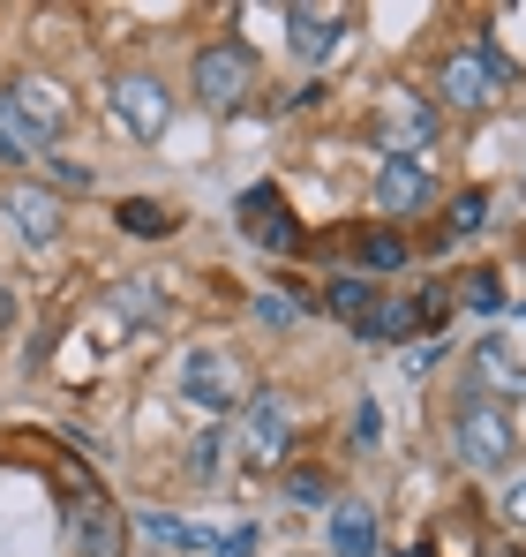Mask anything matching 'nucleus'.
I'll return each instance as SVG.
<instances>
[{"label": "nucleus", "mask_w": 526, "mask_h": 557, "mask_svg": "<svg viewBox=\"0 0 526 557\" xmlns=\"http://www.w3.org/2000/svg\"><path fill=\"white\" fill-rule=\"evenodd\" d=\"M429 91H437V113L474 121V113H489V106H504V98L519 91V69L497 53V38H459L437 61V84Z\"/></svg>", "instance_id": "obj_1"}, {"label": "nucleus", "mask_w": 526, "mask_h": 557, "mask_svg": "<svg viewBox=\"0 0 526 557\" xmlns=\"http://www.w3.org/2000/svg\"><path fill=\"white\" fill-rule=\"evenodd\" d=\"M443 445H451V460L466 467V474H504V467L519 460V422L504 407H489V399H459Z\"/></svg>", "instance_id": "obj_2"}, {"label": "nucleus", "mask_w": 526, "mask_h": 557, "mask_svg": "<svg viewBox=\"0 0 526 557\" xmlns=\"http://www.w3.org/2000/svg\"><path fill=\"white\" fill-rule=\"evenodd\" d=\"M188 91H196L203 113L234 121V113L256 98V53H249V38H211V46H196V61H188Z\"/></svg>", "instance_id": "obj_3"}, {"label": "nucleus", "mask_w": 526, "mask_h": 557, "mask_svg": "<svg viewBox=\"0 0 526 557\" xmlns=\"http://www.w3.org/2000/svg\"><path fill=\"white\" fill-rule=\"evenodd\" d=\"M459 399H489V407H526V362L512 355V339L504 332H481L474 347H466V362H459Z\"/></svg>", "instance_id": "obj_4"}, {"label": "nucleus", "mask_w": 526, "mask_h": 557, "mask_svg": "<svg viewBox=\"0 0 526 557\" xmlns=\"http://www.w3.org/2000/svg\"><path fill=\"white\" fill-rule=\"evenodd\" d=\"M105 113L121 121V136L159 144V136L174 128V91H166L151 69H121V76H105Z\"/></svg>", "instance_id": "obj_5"}, {"label": "nucleus", "mask_w": 526, "mask_h": 557, "mask_svg": "<svg viewBox=\"0 0 526 557\" xmlns=\"http://www.w3.org/2000/svg\"><path fill=\"white\" fill-rule=\"evenodd\" d=\"M174 392L188 399V407L218 414V422H226V414L249 399V392H241V362H234L226 347H188V355L174 362Z\"/></svg>", "instance_id": "obj_6"}, {"label": "nucleus", "mask_w": 526, "mask_h": 557, "mask_svg": "<svg viewBox=\"0 0 526 557\" xmlns=\"http://www.w3.org/2000/svg\"><path fill=\"white\" fill-rule=\"evenodd\" d=\"M437 203V174L429 166H414V159H384V174L368 188V211L384 219V226H406L414 211H429Z\"/></svg>", "instance_id": "obj_7"}, {"label": "nucleus", "mask_w": 526, "mask_h": 557, "mask_svg": "<svg viewBox=\"0 0 526 557\" xmlns=\"http://www.w3.org/2000/svg\"><path fill=\"white\" fill-rule=\"evenodd\" d=\"M234 445H249V467H263V474L286 467V399H278L271 384H249V399H241V437H234Z\"/></svg>", "instance_id": "obj_8"}, {"label": "nucleus", "mask_w": 526, "mask_h": 557, "mask_svg": "<svg viewBox=\"0 0 526 557\" xmlns=\"http://www.w3.org/2000/svg\"><path fill=\"white\" fill-rule=\"evenodd\" d=\"M8 226H15V242L53 249V242H61V226H68V211H61V196H53V188L8 182Z\"/></svg>", "instance_id": "obj_9"}, {"label": "nucleus", "mask_w": 526, "mask_h": 557, "mask_svg": "<svg viewBox=\"0 0 526 557\" xmlns=\"http://www.w3.org/2000/svg\"><path fill=\"white\" fill-rule=\"evenodd\" d=\"M68 543H76V557H121L128 550V512L113 497H84L68 512Z\"/></svg>", "instance_id": "obj_10"}, {"label": "nucleus", "mask_w": 526, "mask_h": 557, "mask_svg": "<svg viewBox=\"0 0 526 557\" xmlns=\"http://www.w3.org/2000/svg\"><path fill=\"white\" fill-rule=\"evenodd\" d=\"M286 30H293L286 46H293V53H301L309 69H324V61H331V53L347 46L353 15H347V8H286Z\"/></svg>", "instance_id": "obj_11"}, {"label": "nucleus", "mask_w": 526, "mask_h": 557, "mask_svg": "<svg viewBox=\"0 0 526 557\" xmlns=\"http://www.w3.org/2000/svg\"><path fill=\"white\" fill-rule=\"evenodd\" d=\"M241 226L256 234L263 249H278V257H293V249L309 242V234H301V219L286 211V196H278V188H271V182H263V188H249V196H241Z\"/></svg>", "instance_id": "obj_12"}, {"label": "nucleus", "mask_w": 526, "mask_h": 557, "mask_svg": "<svg viewBox=\"0 0 526 557\" xmlns=\"http://www.w3.org/2000/svg\"><path fill=\"white\" fill-rule=\"evenodd\" d=\"M98 309H105V324H121V332H159V317H166V301H159L151 278H113V286L98 294Z\"/></svg>", "instance_id": "obj_13"}, {"label": "nucleus", "mask_w": 526, "mask_h": 557, "mask_svg": "<svg viewBox=\"0 0 526 557\" xmlns=\"http://www.w3.org/2000/svg\"><path fill=\"white\" fill-rule=\"evenodd\" d=\"M406 234L399 226H368V234H353V264H361V278L368 272H406Z\"/></svg>", "instance_id": "obj_14"}, {"label": "nucleus", "mask_w": 526, "mask_h": 557, "mask_svg": "<svg viewBox=\"0 0 526 557\" xmlns=\"http://www.w3.org/2000/svg\"><path fill=\"white\" fill-rule=\"evenodd\" d=\"M376 301H384V294H376V278H361V272H347V278H331V286H324V309H331V317H347L353 332H368Z\"/></svg>", "instance_id": "obj_15"}, {"label": "nucleus", "mask_w": 526, "mask_h": 557, "mask_svg": "<svg viewBox=\"0 0 526 557\" xmlns=\"http://www.w3.org/2000/svg\"><path fill=\"white\" fill-rule=\"evenodd\" d=\"M113 219H121V234H136V242H151V234H174V226H180V211H174V203H159V196H128Z\"/></svg>", "instance_id": "obj_16"}, {"label": "nucleus", "mask_w": 526, "mask_h": 557, "mask_svg": "<svg viewBox=\"0 0 526 557\" xmlns=\"http://www.w3.org/2000/svg\"><path fill=\"white\" fill-rule=\"evenodd\" d=\"M331 550H339V557H368V550H376V520H368V505H331Z\"/></svg>", "instance_id": "obj_17"}, {"label": "nucleus", "mask_w": 526, "mask_h": 557, "mask_svg": "<svg viewBox=\"0 0 526 557\" xmlns=\"http://www.w3.org/2000/svg\"><path fill=\"white\" fill-rule=\"evenodd\" d=\"M226 453H234V430L211 422V430L188 445V474H196V482H218V474H226Z\"/></svg>", "instance_id": "obj_18"}, {"label": "nucleus", "mask_w": 526, "mask_h": 557, "mask_svg": "<svg viewBox=\"0 0 526 557\" xmlns=\"http://www.w3.org/2000/svg\"><path fill=\"white\" fill-rule=\"evenodd\" d=\"M489 226V188H459L443 203V234H481Z\"/></svg>", "instance_id": "obj_19"}, {"label": "nucleus", "mask_w": 526, "mask_h": 557, "mask_svg": "<svg viewBox=\"0 0 526 557\" xmlns=\"http://www.w3.org/2000/svg\"><path fill=\"white\" fill-rule=\"evenodd\" d=\"M451 301H466L474 317H497V309H504V278H497V272H466Z\"/></svg>", "instance_id": "obj_20"}, {"label": "nucleus", "mask_w": 526, "mask_h": 557, "mask_svg": "<svg viewBox=\"0 0 526 557\" xmlns=\"http://www.w3.org/2000/svg\"><path fill=\"white\" fill-rule=\"evenodd\" d=\"M136 528H143V535H159V543H180V550H188V543H203L196 528H180L174 512H136Z\"/></svg>", "instance_id": "obj_21"}, {"label": "nucleus", "mask_w": 526, "mask_h": 557, "mask_svg": "<svg viewBox=\"0 0 526 557\" xmlns=\"http://www.w3.org/2000/svg\"><path fill=\"white\" fill-rule=\"evenodd\" d=\"M286 497H301V505H324V497H331V482H324L316 467H301V474H286Z\"/></svg>", "instance_id": "obj_22"}, {"label": "nucleus", "mask_w": 526, "mask_h": 557, "mask_svg": "<svg viewBox=\"0 0 526 557\" xmlns=\"http://www.w3.org/2000/svg\"><path fill=\"white\" fill-rule=\"evenodd\" d=\"M46 174H53L61 188H90V182H98L90 166H76V159H61V151H46Z\"/></svg>", "instance_id": "obj_23"}, {"label": "nucleus", "mask_w": 526, "mask_h": 557, "mask_svg": "<svg viewBox=\"0 0 526 557\" xmlns=\"http://www.w3.org/2000/svg\"><path fill=\"white\" fill-rule=\"evenodd\" d=\"M497 512H504V528H526V474L504 490V505H497Z\"/></svg>", "instance_id": "obj_24"}, {"label": "nucleus", "mask_w": 526, "mask_h": 557, "mask_svg": "<svg viewBox=\"0 0 526 557\" xmlns=\"http://www.w3.org/2000/svg\"><path fill=\"white\" fill-rule=\"evenodd\" d=\"M256 317H263V324H293V317H301V309H293V301H286V294H263V301H256Z\"/></svg>", "instance_id": "obj_25"}, {"label": "nucleus", "mask_w": 526, "mask_h": 557, "mask_svg": "<svg viewBox=\"0 0 526 557\" xmlns=\"http://www.w3.org/2000/svg\"><path fill=\"white\" fill-rule=\"evenodd\" d=\"M23 159H30V144H23V136L0 121V166H23Z\"/></svg>", "instance_id": "obj_26"}, {"label": "nucleus", "mask_w": 526, "mask_h": 557, "mask_svg": "<svg viewBox=\"0 0 526 557\" xmlns=\"http://www.w3.org/2000/svg\"><path fill=\"white\" fill-rule=\"evenodd\" d=\"M353 445H376V407H368V399L353 407Z\"/></svg>", "instance_id": "obj_27"}, {"label": "nucleus", "mask_w": 526, "mask_h": 557, "mask_svg": "<svg viewBox=\"0 0 526 557\" xmlns=\"http://www.w3.org/2000/svg\"><path fill=\"white\" fill-rule=\"evenodd\" d=\"M256 550V535H226V543H218V557H249Z\"/></svg>", "instance_id": "obj_28"}, {"label": "nucleus", "mask_w": 526, "mask_h": 557, "mask_svg": "<svg viewBox=\"0 0 526 557\" xmlns=\"http://www.w3.org/2000/svg\"><path fill=\"white\" fill-rule=\"evenodd\" d=\"M0 332H15V294H8V278H0Z\"/></svg>", "instance_id": "obj_29"}, {"label": "nucleus", "mask_w": 526, "mask_h": 557, "mask_svg": "<svg viewBox=\"0 0 526 557\" xmlns=\"http://www.w3.org/2000/svg\"><path fill=\"white\" fill-rule=\"evenodd\" d=\"M481 557H526V550H512V543H489V550H481Z\"/></svg>", "instance_id": "obj_30"}, {"label": "nucleus", "mask_w": 526, "mask_h": 557, "mask_svg": "<svg viewBox=\"0 0 526 557\" xmlns=\"http://www.w3.org/2000/svg\"><path fill=\"white\" fill-rule=\"evenodd\" d=\"M399 557H437V550H429V543H414V550H399Z\"/></svg>", "instance_id": "obj_31"}]
</instances>
